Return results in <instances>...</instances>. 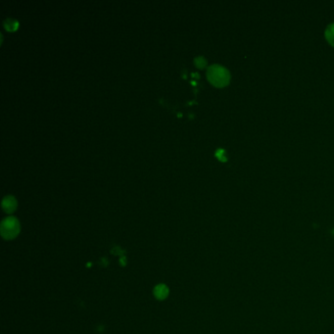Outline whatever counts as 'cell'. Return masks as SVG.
Here are the masks:
<instances>
[{"label": "cell", "mask_w": 334, "mask_h": 334, "mask_svg": "<svg viewBox=\"0 0 334 334\" xmlns=\"http://www.w3.org/2000/svg\"><path fill=\"white\" fill-rule=\"evenodd\" d=\"M21 231V225L17 218L15 217H7L5 218L0 224V233L1 236L5 240L15 239Z\"/></svg>", "instance_id": "1"}, {"label": "cell", "mask_w": 334, "mask_h": 334, "mask_svg": "<svg viewBox=\"0 0 334 334\" xmlns=\"http://www.w3.org/2000/svg\"><path fill=\"white\" fill-rule=\"evenodd\" d=\"M207 77L209 82L218 88H223L229 82V73L220 65H212L208 68Z\"/></svg>", "instance_id": "2"}, {"label": "cell", "mask_w": 334, "mask_h": 334, "mask_svg": "<svg viewBox=\"0 0 334 334\" xmlns=\"http://www.w3.org/2000/svg\"><path fill=\"white\" fill-rule=\"evenodd\" d=\"M2 209L7 214L13 213L17 209V200L11 195L5 196L2 200Z\"/></svg>", "instance_id": "3"}, {"label": "cell", "mask_w": 334, "mask_h": 334, "mask_svg": "<svg viewBox=\"0 0 334 334\" xmlns=\"http://www.w3.org/2000/svg\"><path fill=\"white\" fill-rule=\"evenodd\" d=\"M153 293L156 299L162 301V300H165L169 296L170 290L166 284H158L153 290Z\"/></svg>", "instance_id": "4"}, {"label": "cell", "mask_w": 334, "mask_h": 334, "mask_svg": "<svg viewBox=\"0 0 334 334\" xmlns=\"http://www.w3.org/2000/svg\"><path fill=\"white\" fill-rule=\"evenodd\" d=\"M19 24L16 21V20H13V19H6L4 21V27L7 31H10V32H13L15 30H17Z\"/></svg>", "instance_id": "5"}, {"label": "cell", "mask_w": 334, "mask_h": 334, "mask_svg": "<svg viewBox=\"0 0 334 334\" xmlns=\"http://www.w3.org/2000/svg\"><path fill=\"white\" fill-rule=\"evenodd\" d=\"M325 37H326L327 41L329 42V44L334 46V24H331L330 26H328V28L325 32Z\"/></svg>", "instance_id": "6"}, {"label": "cell", "mask_w": 334, "mask_h": 334, "mask_svg": "<svg viewBox=\"0 0 334 334\" xmlns=\"http://www.w3.org/2000/svg\"><path fill=\"white\" fill-rule=\"evenodd\" d=\"M194 62H195V65H196L197 67L200 68V69L205 67V66L207 65V61H206V59L203 58V57H197V58H195Z\"/></svg>", "instance_id": "7"}]
</instances>
